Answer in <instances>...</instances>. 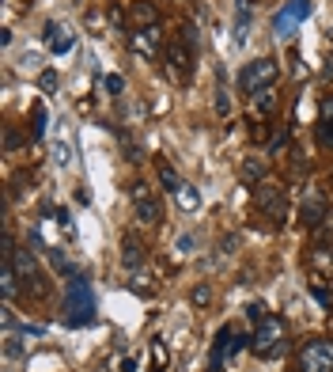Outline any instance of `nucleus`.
I'll use <instances>...</instances> for the list:
<instances>
[{"label":"nucleus","mask_w":333,"mask_h":372,"mask_svg":"<svg viewBox=\"0 0 333 372\" xmlns=\"http://www.w3.org/2000/svg\"><path fill=\"white\" fill-rule=\"evenodd\" d=\"M19 141H23V137H19V129H12V126H8V133H4V149H8V152H12V149H19Z\"/></svg>","instance_id":"f704fd0d"},{"label":"nucleus","mask_w":333,"mask_h":372,"mask_svg":"<svg viewBox=\"0 0 333 372\" xmlns=\"http://www.w3.org/2000/svg\"><path fill=\"white\" fill-rule=\"evenodd\" d=\"M174 201H178V209H182V213H197V209H201V194H197V186L186 183L182 190L174 194Z\"/></svg>","instance_id":"a211bd4d"},{"label":"nucleus","mask_w":333,"mask_h":372,"mask_svg":"<svg viewBox=\"0 0 333 372\" xmlns=\"http://www.w3.org/2000/svg\"><path fill=\"white\" fill-rule=\"evenodd\" d=\"M12 266H15V273H19L23 289H27L30 296H46V289H50V285H46L42 266H38V251H30V247H15Z\"/></svg>","instance_id":"20e7f679"},{"label":"nucleus","mask_w":333,"mask_h":372,"mask_svg":"<svg viewBox=\"0 0 333 372\" xmlns=\"http://www.w3.org/2000/svg\"><path fill=\"white\" fill-rule=\"evenodd\" d=\"M133 15H136V23H141V27H156V8H152L148 0H136V4H133Z\"/></svg>","instance_id":"5701e85b"},{"label":"nucleus","mask_w":333,"mask_h":372,"mask_svg":"<svg viewBox=\"0 0 333 372\" xmlns=\"http://www.w3.org/2000/svg\"><path fill=\"white\" fill-rule=\"evenodd\" d=\"M193 244H197V239H193L190 232H186V236H178V239H174V255H182V258L193 255Z\"/></svg>","instance_id":"7c9ffc66"},{"label":"nucleus","mask_w":333,"mask_h":372,"mask_svg":"<svg viewBox=\"0 0 333 372\" xmlns=\"http://www.w3.org/2000/svg\"><path fill=\"white\" fill-rule=\"evenodd\" d=\"M19 289H23L19 273H15L12 258H4V266H0V293H4V304H12L15 296H19Z\"/></svg>","instance_id":"2eb2a0df"},{"label":"nucleus","mask_w":333,"mask_h":372,"mask_svg":"<svg viewBox=\"0 0 333 372\" xmlns=\"http://www.w3.org/2000/svg\"><path fill=\"white\" fill-rule=\"evenodd\" d=\"M129 198H133V209H136V221L141 224H159L163 221V201L156 198V190H152L148 183H133Z\"/></svg>","instance_id":"6e6552de"},{"label":"nucleus","mask_w":333,"mask_h":372,"mask_svg":"<svg viewBox=\"0 0 333 372\" xmlns=\"http://www.w3.org/2000/svg\"><path fill=\"white\" fill-rule=\"evenodd\" d=\"M299 372H333V338H311L299 350Z\"/></svg>","instance_id":"0eeeda50"},{"label":"nucleus","mask_w":333,"mask_h":372,"mask_svg":"<svg viewBox=\"0 0 333 372\" xmlns=\"http://www.w3.org/2000/svg\"><path fill=\"white\" fill-rule=\"evenodd\" d=\"M235 46H246L250 38V8H239V15H235Z\"/></svg>","instance_id":"412c9836"},{"label":"nucleus","mask_w":333,"mask_h":372,"mask_svg":"<svg viewBox=\"0 0 333 372\" xmlns=\"http://www.w3.org/2000/svg\"><path fill=\"white\" fill-rule=\"evenodd\" d=\"M254 209L265 217H273V221H284L288 217V198H284V186L273 183V179H262L254 186Z\"/></svg>","instance_id":"39448f33"},{"label":"nucleus","mask_w":333,"mask_h":372,"mask_svg":"<svg viewBox=\"0 0 333 372\" xmlns=\"http://www.w3.org/2000/svg\"><path fill=\"white\" fill-rule=\"evenodd\" d=\"M322 118H333V95H330V99H322Z\"/></svg>","instance_id":"4c0bfd02"},{"label":"nucleus","mask_w":333,"mask_h":372,"mask_svg":"<svg viewBox=\"0 0 333 372\" xmlns=\"http://www.w3.org/2000/svg\"><path fill=\"white\" fill-rule=\"evenodd\" d=\"M118 141H121V149H125V156L133 160V164H141V160H144V149H141V141H136L133 133H125V129L118 133Z\"/></svg>","instance_id":"4be33fe9"},{"label":"nucleus","mask_w":333,"mask_h":372,"mask_svg":"<svg viewBox=\"0 0 333 372\" xmlns=\"http://www.w3.org/2000/svg\"><path fill=\"white\" fill-rule=\"evenodd\" d=\"M156 175H159V183H163V190H170V194H178V190H182V175H178L174 171V167H170L167 164V160H159V164H156Z\"/></svg>","instance_id":"f3484780"},{"label":"nucleus","mask_w":333,"mask_h":372,"mask_svg":"<svg viewBox=\"0 0 333 372\" xmlns=\"http://www.w3.org/2000/svg\"><path fill=\"white\" fill-rule=\"evenodd\" d=\"M50 160H53V167H61V171H64V167L72 164V149L64 141H57L53 149H50Z\"/></svg>","instance_id":"b1692460"},{"label":"nucleus","mask_w":333,"mask_h":372,"mask_svg":"<svg viewBox=\"0 0 333 372\" xmlns=\"http://www.w3.org/2000/svg\"><path fill=\"white\" fill-rule=\"evenodd\" d=\"M284 144H288V129H277V133H273V141H269V152H280Z\"/></svg>","instance_id":"72a5a7b5"},{"label":"nucleus","mask_w":333,"mask_h":372,"mask_svg":"<svg viewBox=\"0 0 333 372\" xmlns=\"http://www.w3.org/2000/svg\"><path fill=\"white\" fill-rule=\"evenodd\" d=\"M311 296H314V301H318V308H333V293H330V289L326 285H318V281H314V285H311Z\"/></svg>","instance_id":"a878e982"},{"label":"nucleus","mask_w":333,"mask_h":372,"mask_svg":"<svg viewBox=\"0 0 333 372\" xmlns=\"http://www.w3.org/2000/svg\"><path fill=\"white\" fill-rule=\"evenodd\" d=\"M167 346L163 342H159V338H156V342H152V372H167Z\"/></svg>","instance_id":"393cba45"},{"label":"nucleus","mask_w":333,"mask_h":372,"mask_svg":"<svg viewBox=\"0 0 333 372\" xmlns=\"http://www.w3.org/2000/svg\"><path fill=\"white\" fill-rule=\"evenodd\" d=\"M190 301H193V308H208V304H213V289L208 285H197L190 293Z\"/></svg>","instance_id":"bb28decb"},{"label":"nucleus","mask_w":333,"mask_h":372,"mask_svg":"<svg viewBox=\"0 0 333 372\" xmlns=\"http://www.w3.org/2000/svg\"><path fill=\"white\" fill-rule=\"evenodd\" d=\"M19 69H23V72L42 69V58H38V53H23V58H19Z\"/></svg>","instance_id":"473e14b6"},{"label":"nucleus","mask_w":333,"mask_h":372,"mask_svg":"<svg viewBox=\"0 0 333 372\" xmlns=\"http://www.w3.org/2000/svg\"><path fill=\"white\" fill-rule=\"evenodd\" d=\"M216 110H220V115H227V110H231V99H227V92H224V87L216 92Z\"/></svg>","instance_id":"c9c22d12"},{"label":"nucleus","mask_w":333,"mask_h":372,"mask_svg":"<svg viewBox=\"0 0 333 372\" xmlns=\"http://www.w3.org/2000/svg\"><path fill=\"white\" fill-rule=\"evenodd\" d=\"M76 201L80 205H91V190H76Z\"/></svg>","instance_id":"ea45409f"},{"label":"nucleus","mask_w":333,"mask_h":372,"mask_svg":"<svg viewBox=\"0 0 333 372\" xmlns=\"http://www.w3.org/2000/svg\"><path fill=\"white\" fill-rule=\"evenodd\" d=\"M284 346H288V327H284L280 315H265V319H258L254 335H250V350H254V357H277Z\"/></svg>","instance_id":"f03ea898"},{"label":"nucleus","mask_w":333,"mask_h":372,"mask_svg":"<svg viewBox=\"0 0 333 372\" xmlns=\"http://www.w3.org/2000/svg\"><path fill=\"white\" fill-rule=\"evenodd\" d=\"M38 87H42V92H57V87H61V76H57L53 69L38 72Z\"/></svg>","instance_id":"c85d7f7f"},{"label":"nucleus","mask_w":333,"mask_h":372,"mask_svg":"<svg viewBox=\"0 0 333 372\" xmlns=\"http://www.w3.org/2000/svg\"><path fill=\"white\" fill-rule=\"evenodd\" d=\"M144 258H148V251H144L141 236H136V232H125V236H121V262H125V270H141Z\"/></svg>","instance_id":"ddd939ff"},{"label":"nucleus","mask_w":333,"mask_h":372,"mask_svg":"<svg viewBox=\"0 0 333 372\" xmlns=\"http://www.w3.org/2000/svg\"><path fill=\"white\" fill-rule=\"evenodd\" d=\"M231 338H235V330H231V327H220V335L213 338V357H208V372H224V361L231 357Z\"/></svg>","instance_id":"4468645a"},{"label":"nucleus","mask_w":333,"mask_h":372,"mask_svg":"<svg viewBox=\"0 0 333 372\" xmlns=\"http://www.w3.org/2000/svg\"><path fill=\"white\" fill-rule=\"evenodd\" d=\"M72 46H76V35H72L64 23H46V50L61 58V53H69Z\"/></svg>","instance_id":"f8f14e48"},{"label":"nucleus","mask_w":333,"mask_h":372,"mask_svg":"<svg viewBox=\"0 0 333 372\" xmlns=\"http://www.w3.org/2000/svg\"><path fill=\"white\" fill-rule=\"evenodd\" d=\"M326 76H333V58L326 61Z\"/></svg>","instance_id":"79ce46f5"},{"label":"nucleus","mask_w":333,"mask_h":372,"mask_svg":"<svg viewBox=\"0 0 333 372\" xmlns=\"http://www.w3.org/2000/svg\"><path fill=\"white\" fill-rule=\"evenodd\" d=\"M118 372H136V357H125V361H121V369Z\"/></svg>","instance_id":"58836bf2"},{"label":"nucleus","mask_w":333,"mask_h":372,"mask_svg":"<svg viewBox=\"0 0 333 372\" xmlns=\"http://www.w3.org/2000/svg\"><path fill=\"white\" fill-rule=\"evenodd\" d=\"M277 76H280V65H277V61H273V58H258V61L242 65V72H239V92H242V95H258V92H265V87L277 84Z\"/></svg>","instance_id":"7ed1b4c3"},{"label":"nucleus","mask_w":333,"mask_h":372,"mask_svg":"<svg viewBox=\"0 0 333 372\" xmlns=\"http://www.w3.org/2000/svg\"><path fill=\"white\" fill-rule=\"evenodd\" d=\"M163 58H167L170 80H178V84H190L193 72H197V50H190V46L178 38V42H170L167 50H163Z\"/></svg>","instance_id":"423d86ee"},{"label":"nucleus","mask_w":333,"mask_h":372,"mask_svg":"<svg viewBox=\"0 0 333 372\" xmlns=\"http://www.w3.org/2000/svg\"><path fill=\"white\" fill-rule=\"evenodd\" d=\"M46 126H50L46 107H42V103H35V110H30V141H42V137H46Z\"/></svg>","instance_id":"aec40b11"},{"label":"nucleus","mask_w":333,"mask_h":372,"mask_svg":"<svg viewBox=\"0 0 333 372\" xmlns=\"http://www.w3.org/2000/svg\"><path fill=\"white\" fill-rule=\"evenodd\" d=\"M250 99H254V118H265V115H273V107H277V95H273V87H265V92L250 95Z\"/></svg>","instance_id":"6ab92c4d"},{"label":"nucleus","mask_w":333,"mask_h":372,"mask_svg":"<svg viewBox=\"0 0 333 372\" xmlns=\"http://www.w3.org/2000/svg\"><path fill=\"white\" fill-rule=\"evenodd\" d=\"M129 46H133V53H141V58H156L159 50H163V31H159V23L156 27H136L133 35H129Z\"/></svg>","instance_id":"9d476101"},{"label":"nucleus","mask_w":333,"mask_h":372,"mask_svg":"<svg viewBox=\"0 0 333 372\" xmlns=\"http://www.w3.org/2000/svg\"><path fill=\"white\" fill-rule=\"evenodd\" d=\"M61 315H64V327H91L99 319V301H95L87 278H69L64 281V304H61Z\"/></svg>","instance_id":"f257e3e1"},{"label":"nucleus","mask_w":333,"mask_h":372,"mask_svg":"<svg viewBox=\"0 0 333 372\" xmlns=\"http://www.w3.org/2000/svg\"><path fill=\"white\" fill-rule=\"evenodd\" d=\"M102 84H107V92H110V95H121V92H125V76H118V72H110Z\"/></svg>","instance_id":"2f4dec72"},{"label":"nucleus","mask_w":333,"mask_h":372,"mask_svg":"<svg viewBox=\"0 0 333 372\" xmlns=\"http://www.w3.org/2000/svg\"><path fill=\"white\" fill-rule=\"evenodd\" d=\"M314 133H318V144H330V149H333V118H322Z\"/></svg>","instance_id":"c756f323"},{"label":"nucleus","mask_w":333,"mask_h":372,"mask_svg":"<svg viewBox=\"0 0 333 372\" xmlns=\"http://www.w3.org/2000/svg\"><path fill=\"white\" fill-rule=\"evenodd\" d=\"M299 217H303L307 228H322V224H326V217H330V201L322 198V194H307V201H303V209H299Z\"/></svg>","instance_id":"9b49d317"},{"label":"nucleus","mask_w":333,"mask_h":372,"mask_svg":"<svg viewBox=\"0 0 333 372\" xmlns=\"http://www.w3.org/2000/svg\"><path fill=\"white\" fill-rule=\"evenodd\" d=\"M239 175H242V183H246V186H258V183L265 179V160H262V156H250V160H242Z\"/></svg>","instance_id":"dca6fc26"},{"label":"nucleus","mask_w":333,"mask_h":372,"mask_svg":"<svg viewBox=\"0 0 333 372\" xmlns=\"http://www.w3.org/2000/svg\"><path fill=\"white\" fill-rule=\"evenodd\" d=\"M239 244H242L239 236H224V247H220V251H224V255H235V251H239Z\"/></svg>","instance_id":"e433bc0d"},{"label":"nucleus","mask_w":333,"mask_h":372,"mask_svg":"<svg viewBox=\"0 0 333 372\" xmlns=\"http://www.w3.org/2000/svg\"><path fill=\"white\" fill-rule=\"evenodd\" d=\"M246 315H250V319H265V315H262V304H250Z\"/></svg>","instance_id":"a19ab883"},{"label":"nucleus","mask_w":333,"mask_h":372,"mask_svg":"<svg viewBox=\"0 0 333 372\" xmlns=\"http://www.w3.org/2000/svg\"><path fill=\"white\" fill-rule=\"evenodd\" d=\"M311 12H314V0H288V4L277 12V19H273V27H277V38H288L291 23L311 19Z\"/></svg>","instance_id":"1a4fd4ad"},{"label":"nucleus","mask_w":333,"mask_h":372,"mask_svg":"<svg viewBox=\"0 0 333 372\" xmlns=\"http://www.w3.org/2000/svg\"><path fill=\"white\" fill-rule=\"evenodd\" d=\"M19 335H23V330H19ZM19 335H15V330H8V335H4V353H8V357H19V353H23Z\"/></svg>","instance_id":"cd10ccee"}]
</instances>
